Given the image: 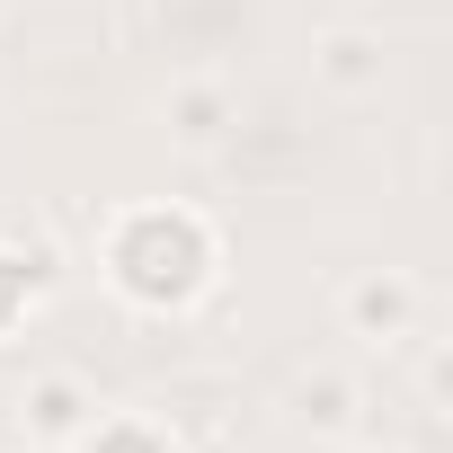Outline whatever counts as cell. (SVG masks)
<instances>
[{
    "label": "cell",
    "mask_w": 453,
    "mask_h": 453,
    "mask_svg": "<svg viewBox=\"0 0 453 453\" xmlns=\"http://www.w3.org/2000/svg\"><path fill=\"white\" fill-rule=\"evenodd\" d=\"M72 418H81V400H72V382H45V391H36V426H45V435H63Z\"/></svg>",
    "instance_id": "3957f363"
},
{
    "label": "cell",
    "mask_w": 453,
    "mask_h": 453,
    "mask_svg": "<svg viewBox=\"0 0 453 453\" xmlns=\"http://www.w3.org/2000/svg\"><path fill=\"white\" fill-rule=\"evenodd\" d=\"M204 232L187 213H134L125 232H116V276H125V294L134 303H187L196 285H204Z\"/></svg>",
    "instance_id": "6da1fadb"
},
{
    "label": "cell",
    "mask_w": 453,
    "mask_h": 453,
    "mask_svg": "<svg viewBox=\"0 0 453 453\" xmlns=\"http://www.w3.org/2000/svg\"><path fill=\"white\" fill-rule=\"evenodd\" d=\"M27 285H36V258H0V329L19 320V303H27Z\"/></svg>",
    "instance_id": "7a4b0ae2"
},
{
    "label": "cell",
    "mask_w": 453,
    "mask_h": 453,
    "mask_svg": "<svg viewBox=\"0 0 453 453\" xmlns=\"http://www.w3.org/2000/svg\"><path fill=\"white\" fill-rule=\"evenodd\" d=\"M356 311H365V320H400V285H365Z\"/></svg>",
    "instance_id": "277c9868"
},
{
    "label": "cell",
    "mask_w": 453,
    "mask_h": 453,
    "mask_svg": "<svg viewBox=\"0 0 453 453\" xmlns=\"http://www.w3.org/2000/svg\"><path fill=\"white\" fill-rule=\"evenodd\" d=\"M98 453H160V444H151L142 426H107V435H98Z\"/></svg>",
    "instance_id": "5b68a950"
}]
</instances>
